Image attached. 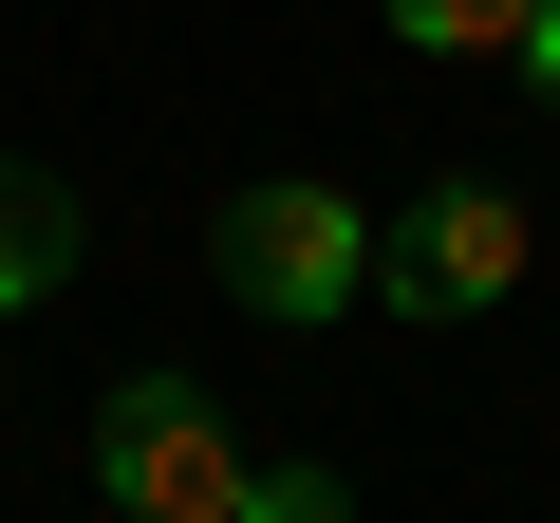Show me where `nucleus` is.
Listing matches in <instances>:
<instances>
[{
  "instance_id": "nucleus-7",
  "label": "nucleus",
  "mask_w": 560,
  "mask_h": 523,
  "mask_svg": "<svg viewBox=\"0 0 560 523\" xmlns=\"http://www.w3.org/2000/svg\"><path fill=\"white\" fill-rule=\"evenodd\" d=\"M504 75H523V94L560 113V0H523V38H504Z\"/></svg>"
},
{
  "instance_id": "nucleus-3",
  "label": "nucleus",
  "mask_w": 560,
  "mask_h": 523,
  "mask_svg": "<svg viewBox=\"0 0 560 523\" xmlns=\"http://www.w3.org/2000/svg\"><path fill=\"white\" fill-rule=\"evenodd\" d=\"M523 281V206L467 168V187H411V224H374V300L393 318H486Z\"/></svg>"
},
{
  "instance_id": "nucleus-4",
  "label": "nucleus",
  "mask_w": 560,
  "mask_h": 523,
  "mask_svg": "<svg viewBox=\"0 0 560 523\" xmlns=\"http://www.w3.org/2000/svg\"><path fill=\"white\" fill-rule=\"evenodd\" d=\"M75 243H94V224H75V187L0 150V318H20V300H57V281H75Z\"/></svg>"
},
{
  "instance_id": "nucleus-6",
  "label": "nucleus",
  "mask_w": 560,
  "mask_h": 523,
  "mask_svg": "<svg viewBox=\"0 0 560 523\" xmlns=\"http://www.w3.org/2000/svg\"><path fill=\"white\" fill-rule=\"evenodd\" d=\"M243 523H355L337 467H243Z\"/></svg>"
},
{
  "instance_id": "nucleus-1",
  "label": "nucleus",
  "mask_w": 560,
  "mask_h": 523,
  "mask_svg": "<svg viewBox=\"0 0 560 523\" xmlns=\"http://www.w3.org/2000/svg\"><path fill=\"white\" fill-rule=\"evenodd\" d=\"M206 262H224V300H243V318L318 337V318H355V300H374V206H355V187H318V168H261V187L206 224Z\"/></svg>"
},
{
  "instance_id": "nucleus-2",
  "label": "nucleus",
  "mask_w": 560,
  "mask_h": 523,
  "mask_svg": "<svg viewBox=\"0 0 560 523\" xmlns=\"http://www.w3.org/2000/svg\"><path fill=\"white\" fill-rule=\"evenodd\" d=\"M243 430H224V393L206 374H113L94 393V486L131 504V523H243Z\"/></svg>"
},
{
  "instance_id": "nucleus-5",
  "label": "nucleus",
  "mask_w": 560,
  "mask_h": 523,
  "mask_svg": "<svg viewBox=\"0 0 560 523\" xmlns=\"http://www.w3.org/2000/svg\"><path fill=\"white\" fill-rule=\"evenodd\" d=\"M393 38H411V57H504L523 0H393Z\"/></svg>"
}]
</instances>
